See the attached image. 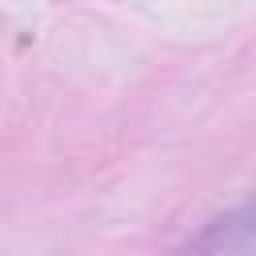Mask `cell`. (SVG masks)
<instances>
[{"label":"cell","instance_id":"obj_1","mask_svg":"<svg viewBox=\"0 0 256 256\" xmlns=\"http://www.w3.org/2000/svg\"><path fill=\"white\" fill-rule=\"evenodd\" d=\"M196 252H256V200L224 212L220 220H212L196 240H192Z\"/></svg>","mask_w":256,"mask_h":256}]
</instances>
